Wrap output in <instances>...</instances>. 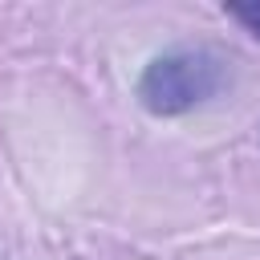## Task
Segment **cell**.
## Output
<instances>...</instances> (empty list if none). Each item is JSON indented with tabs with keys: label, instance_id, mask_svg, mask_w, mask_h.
Masks as SVG:
<instances>
[{
	"label": "cell",
	"instance_id": "cell-1",
	"mask_svg": "<svg viewBox=\"0 0 260 260\" xmlns=\"http://www.w3.org/2000/svg\"><path fill=\"white\" fill-rule=\"evenodd\" d=\"M228 57L207 45H179L146 61L138 73V102L154 118H179L211 102L228 85Z\"/></svg>",
	"mask_w": 260,
	"mask_h": 260
},
{
	"label": "cell",
	"instance_id": "cell-2",
	"mask_svg": "<svg viewBox=\"0 0 260 260\" xmlns=\"http://www.w3.org/2000/svg\"><path fill=\"white\" fill-rule=\"evenodd\" d=\"M232 20H240L252 37H260V4H232V8H223Z\"/></svg>",
	"mask_w": 260,
	"mask_h": 260
}]
</instances>
